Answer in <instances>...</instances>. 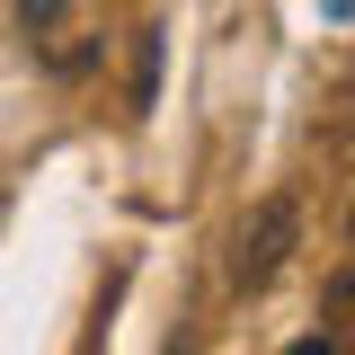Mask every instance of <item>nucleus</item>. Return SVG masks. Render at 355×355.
<instances>
[{"mask_svg":"<svg viewBox=\"0 0 355 355\" xmlns=\"http://www.w3.org/2000/svg\"><path fill=\"white\" fill-rule=\"evenodd\" d=\"M293 240H302V205L293 196H266L258 214L231 231V284L240 293H266L284 275V258H293Z\"/></svg>","mask_w":355,"mask_h":355,"instance_id":"f257e3e1","label":"nucleus"},{"mask_svg":"<svg viewBox=\"0 0 355 355\" xmlns=\"http://www.w3.org/2000/svg\"><path fill=\"white\" fill-rule=\"evenodd\" d=\"M320 320H329V329H320L329 347H355V266H338V275L320 284Z\"/></svg>","mask_w":355,"mask_h":355,"instance_id":"f03ea898","label":"nucleus"},{"mask_svg":"<svg viewBox=\"0 0 355 355\" xmlns=\"http://www.w3.org/2000/svg\"><path fill=\"white\" fill-rule=\"evenodd\" d=\"M151 89H160V27L133 36V107H151Z\"/></svg>","mask_w":355,"mask_h":355,"instance_id":"7ed1b4c3","label":"nucleus"},{"mask_svg":"<svg viewBox=\"0 0 355 355\" xmlns=\"http://www.w3.org/2000/svg\"><path fill=\"white\" fill-rule=\"evenodd\" d=\"M62 9H71V0H18V18H27V36H53V27H62Z\"/></svg>","mask_w":355,"mask_h":355,"instance_id":"20e7f679","label":"nucleus"},{"mask_svg":"<svg viewBox=\"0 0 355 355\" xmlns=\"http://www.w3.org/2000/svg\"><path fill=\"white\" fill-rule=\"evenodd\" d=\"M347 240H355V205H347Z\"/></svg>","mask_w":355,"mask_h":355,"instance_id":"39448f33","label":"nucleus"}]
</instances>
